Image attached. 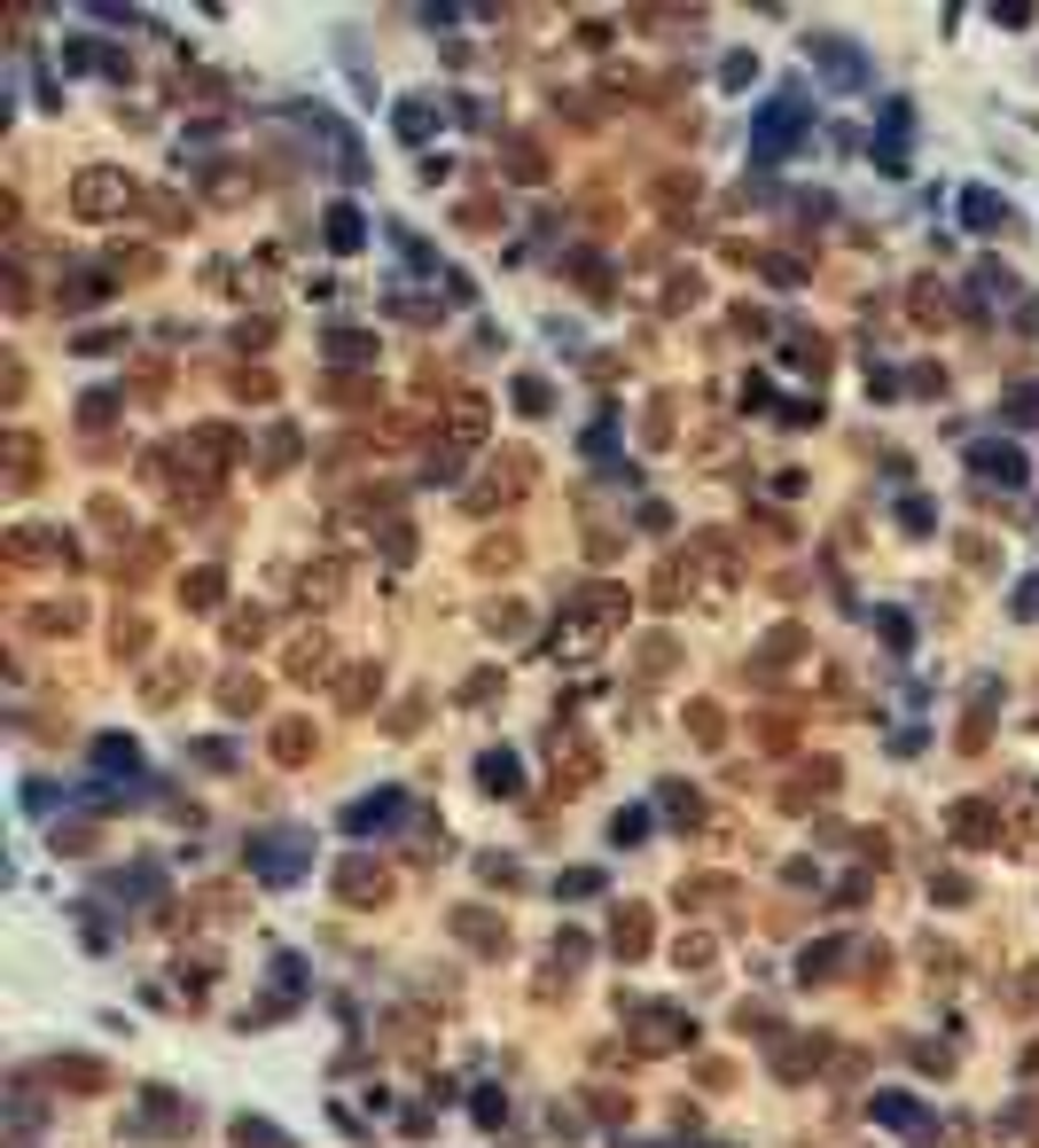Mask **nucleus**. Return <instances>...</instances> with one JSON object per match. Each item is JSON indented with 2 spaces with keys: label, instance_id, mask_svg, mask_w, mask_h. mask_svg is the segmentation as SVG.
Wrapping results in <instances>:
<instances>
[{
  "label": "nucleus",
  "instance_id": "nucleus-2",
  "mask_svg": "<svg viewBox=\"0 0 1039 1148\" xmlns=\"http://www.w3.org/2000/svg\"><path fill=\"white\" fill-rule=\"evenodd\" d=\"M305 859H313V836H290V828H274V836H250V867L267 875V882H290Z\"/></svg>",
  "mask_w": 1039,
  "mask_h": 1148
},
{
  "label": "nucleus",
  "instance_id": "nucleus-10",
  "mask_svg": "<svg viewBox=\"0 0 1039 1148\" xmlns=\"http://www.w3.org/2000/svg\"><path fill=\"white\" fill-rule=\"evenodd\" d=\"M516 407H524V414H548V383L524 376V383H516Z\"/></svg>",
  "mask_w": 1039,
  "mask_h": 1148
},
{
  "label": "nucleus",
  "instance_id": "nucleus-1",
  "mask_svg": "<svg viewBox=\"0 0 1039 1148\" xmlns=\"http://www.w3.org/2000/svg\"><path fill=\"white\" fill-rule=\"evenodd\" d=\"M805 118H813V110H805V95H773V102L758 110V141H750V149H758L766 164H773V156H790V133H798Z\"/></svg>",
  "mask_w": 1039,
  "mask_h": 1148
},
{
  "label": "nucleus",
  "instance_id": "nucleus-14",
  "mask_svg": "<svg viewBox=\"0 0 1039 1148\" xmlns=\"http://www.w3.org/2000/svg\"><path fill=\"white\" fill-rule=\"evenodd\" d=\"M1016 617H1039V578H1024V594H1016Z\"/></svg>",
  "mask_w": 1039,
  "mask_h": 1148
},
{
  "label": "nucleus",
  "instance_id": "nucleus-7",
  "mask_svg": "<svg viewBox=\"0 0 1039 1148\" xmlns=\"http://www.w3.org/2000/svg\"><path fill=\"white\" fill-rule=\"evenodd\" d=\"M962 212H970V227H1000V212H1008V204H1000L993 188H970V196H962Z\"/></svg>",
  "mask_w": 1039,
  "mask_h": 1148
},
{
  "label": "nucleus",
  "instance_id": "nucleus-6",
  "mask_svg": "<svg viewBox=\"0 0 1039 1148\" xmlns=\"http://www.w3.org/2000/svg\"><path fill=\"white\" fill-rule=\"evenodd\" d=\"M977 477L1016 485V477H1024V454H1016V446H993V437H985V446H977Z\"/></svg>",
  "mask_w": 1039,
  "mask_h": 1148
},
{
  "label": "nucleus",
  "instance_id": "nucleus-9",
  "mask_svg": "<svg viewBox=\"0 0 1039 1148\" xmlns=\"http://www.w3.org/2000/svg\"><path fill=\"white\" fill-rule=\"evenodd\" d=\"M328 242H336V250H360V219L336 212V219H328Z\"/></svg>",
  "mask_w": 1039,
  "mask_h": 1148
},
{
  "label": "nucleus",
  "instance_id": "nucleus-8",
  "mask_svg": "<svg viewBox=\"0 0 1039 1148\" xmlns=\"http://www.w3.org/2000/svg\"><path fill=\"white\" fill-rule=\"evenodd\" d=\"M235 1140H242V1148H290L274 1125H258V1117H242V1125H235Z\"/></svg>",
  "mask_w": 1039,
  "mask_h": 1148
},
{
  "label": "nucleus",
  "instance_id": "nucleus-12",
  "mask_svg": "<svg viewBox=\"0 0 1039 1148\" xmlns=\"http://www.w3.org/2000/svg\"><path fill=\"white\" fill-rule=\"evenodd\" d=\"M610 836H618V844H641V836H649V813H618V828H610Z\"/></svg>",
  "mask_w": 1039,
  "mask_h": 1148
},
{
  "label": "nucleus",
  "instance_id": "nucleus-11",
  "mask_svg": "<svg viewBox=\"0 0 1039 1148\" xmlns=\"http://www.w3.org/2000/svg\"><path fill=\"white\" fill-rule=\"evenodd\" d=\"M485 789H516V758L493 750V758H485Z\"/></svg>",
  "mask_w": 1039,
  "mask_h": 1148
},
{
  "label": "nucleus",
  "instance_id": "nucleus-3",
  "mask_svg": "<svg viewBox=\"0 0 1039 1148\" xmlns=\"http://www.w3.org/2000/svg\"><path fill=\"white\" fill-rule=\"evenodd\" d=\"M71 196H78V212H86V219H118L133 188L118 181V172H78V188H71Z\"/></svg>",
  "mask_w": 1039,
  "mask_h": 1148
},
{
  "label": "nucleus",
  "instance_id": "nucleus-13",
  "mask_svg": "<svg viewBox=\"0 0 1039 1148\" xmlns=\"http://www.w3.org/2000/svg\"><path fill=\"white\" fill-rule=\"evenodd\" d=\"M399 133H414V141H422V133H430V110H422V102H407V110H399Z\"/></svg>",
  "mask_w": 1039,
  "mask_h": 1148
},
{
  "label": "nucleus",
  "instance_id": "nucleus-4",
  "mask_svg": "<svg viewBox=\"0 0 1039 1148\" xmlns=\"http://www.w3.org/2000/svg\"><path fill=\"white\" fill-rule=\"evenodd\" d=\"M805 55H813V63H829V71H836V86H876V63L859 55L852 40H805Z\"/></svg>",
  "mask_w": 1039,
  "mask_h": 1148
},
{
  "label": "nucleus",
  "instance_id": "nucleus-5",
  "mask_svg": "<svg viewBox=\"0 0 1039 1148\" xmlns=\"http://www.w3.org/2000/svg\"><path fill=\"white\" fill-rule=\"evenodd\" d=\"M336 882H344V899H353V907H376V899H383V875H376L368 859H353V867H344Z\"/></svg>",
  "mask_w": 1039,
  "mask_h": 1148
}]
</instances>
